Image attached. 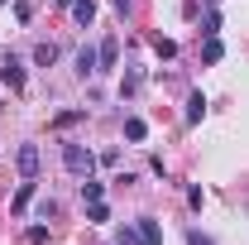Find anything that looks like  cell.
Returning <instances> with one entry per match:
<instances>
[{
    "instance_id": "21",
    "label": "cell",
    "mask_w": 249,
    "mask_h": 245,
    "mask_svg": "<svg viewBox=\"0 0 249 245\" xmlns=\"http://www.w3.org/2000/svg\"><path fill=\"white\" fill-rule=\"evenodd\" d=\"M187 245H216L211 236H201V231H187Z\"/></svg>"
},
{
    "instance_id": "6",
    "label": "cell",
    "mask_w": 249,
    "mask_h": 245,
    "mask_svg": "<svg viewBox=\"0 0 249 245\" xmlns=\"http://www.w3.org/2000/svg\"><path fill=\"white\" fill-rule=\"evenodd\" d=\"M124 140H129V144H144V140H149V125L139 121V116H124Z\"/></svg>"
},
{
    "instance_id": "7",
    "label": "cell",
    "mask_w": 249,
    "mask_h": 245,
    "mask_svg": "<svg viewBox=\"0 0 249 245\" xmlns=\"http://www.w3.org/2000/svg\"><path fill=\"white\" fill-rule=\"evenodd\" d=\"M58 62V43H34V67H53Z\"/></svg>"
},
{
    "instance_id": "11",
    "label": "cell",
    "mask_w": 249,
    "mask_h": 245,
    "mask_svg": "<svg viewBox=\"0 0 249 245\" xmlns=\"http://www.w3.org/2000/svg\"><path fill=\"white\" fill-rule=\"evenodd\" d=\"M201 58H206V62H220V58H225V43H220V39H206V43H201Z\"/></svg>"
},
{
    "instance_id": "23",
    "label": "cell",
    "mask_w": 249,
    "mask_h": 245,
    "mask_svg": "<svg viewBox=\"0 0 249 245\" xmlns=\"http://www.w3.org/2000/svg\"><path fill=\"white\" fill-rule=\"evenodd\" d=\"M0 5H5V0H0Z\"/></svg>"
},
{
    "instance_id": "22",
    "label": "cell",
    "mask_w": 249,
    "mask_h": 245,
    "mask_svg": "<svg viewBox=\"0 0 249 245\" xmlns=\"http://www.w3.org/2000/svg\"><path fill=\"white\" fill-rule=\"evenodd\" d=\"M211 5H216V0H211Z\"/></svg>"
},
{
    "instance_id": "12",
    "label": "cell",
    "mask_w": 249,
    "mask_h": 245,
    "mask_svg": "<svg viewBox=\"0 0 249 245\" xmlns=\"http://www.w3.org/2000/svg\"><path fill=\"white\" fill-rule=\"evenodd\" d=\"M101 197H106V187L96 178H82V202H101Z\"/></svg>"
},
{
    "instance_id": "16",
    "label": "cell",
    "mask_w": 249,
    "mask_h": 245,
    "mask_svg": "<svg viewBox=\"0 0 249 245\" xmlns=\"http://www.w3.org/2000/svg\"><path fill=\"white\" fill-rule=\"evenodd\" d=\"M77 121H87V111H62L53 125H58V130H67V125H77Z\"/></svg>"
},
{
    "instance_id": "17",
    "label": "cell",
    "mask_w": 249,
    "mask_h": 245,
    "mask_svg": "<svg viewBox=\"0 0 249 245\" xmlns=\"http://www.w3.org/2000/svg\"><path fill=\"white\" fill-rule=\"evenodd\" d=\"M106 216H110L106 202H87V221H106Z\"/></svg>"
},
{
    "instance_id": "13",
    "label": "cell",
    "mask_w": 249,
    "mask_h": 245,
    "mask_svg": "<svg viewBox=\"0 0 249 245\" xmlns=\"http://www.w3.org/2000/svg\"><path fill=\"white\" fill-rule=\"evenodd\" d=\"M34 202V178H24V187H19V192H15V212H24V207H29Z\"/></svg>"
},
{
    "instance_id": "8",
    "label": "cell",
    "mask_w": 249,
    "mask_h": 245,
    "mask_svg": "<svg viewBox=\"0 0 249 245\" xmlns=\"http://www.w3.org/2000/svg\"><path fill=\"white\" fill-rule=\"evenodd\" d=\"M72 20H77V24L87 29V24L96 20V5H91V0H72Z\"/></svg>"
},
{
    "instance_id": "1",
    "label": "cell",
    "mask_w": 249,
    "mask_h": 245,
    "mask_svg": "<svg viewBox=\"0 0 249 245\" xmlns=\"http://www.w3.org/2000/svg\"><path fill=\"white\" fill-rule=\"evenodd\" d=\"M62 163H67V173H77V178H91L96 154L87 149V144H62Z\"/></svg>"
},
{
    "instance_id": "18",
    "label": "cell",
    "mask_w": 249,
    "mask_h": 245,
    "mask_svg": "<svg viewBox=\"0 0 249 245\" xmlns=\"http://www.w3.org/2000/svg\"><path fill=\"white\" fill-rule=\"evenodd\" d=\"M15 20H19V24H29V20H34V5H29V0H19V5H15Z\"/></svg>"
},
{
    "instance_id": "19",
    "label": "cell",
    "mask_w": 249,
    "mask_h": 245,
    "mask_svg": "<svg viewBox=\"0 0 249 245\" xmlns=\"http://www.w3.org/2000/svg\"><path fill=\"white\" fill-rule=\"evenodd\" d=\"M154 48H158V58H173V53H178V43H173V39H158Z\"/></svg>"
},
{
    "instance_id": "3",
    "label": "cell",
    "mask_w": 249,
    "mask_h": 245,
    "mask_svg": "<svg viewBox=\"0 0 249 245\" xmlns=\"http://www.w3.org/2000/svg\"><path fill=\"white\" fill-rule=\"evenodd\" d=\"M101 72V53H96L91 43H82L77 48V77H96Z\"/></svg>"
},
{
    "instance_id": "10",
    "label": "cell",
    "mask_w": 249,
    "mask_h": 245,
    "mask_svg": "<svg viewBox=\"0 0 249 245\" xmlns=\"http://www.w3.org/2000/svg\"><path fill=\"white\" fill-rule=\"evenodd\" d=\"M96 53H101V72H106V67H115V58H120V43H115V39H106Z\"/></svg>"
},
{
    "instance_id": "15",
    "label": "cell",
    "mask_w": 249,
    "mask_h": 245,
    "mask_svg": "<svg viewBox=\"0 0 249 245\" xmlns=\"http://www.w3.org/2000/svg\"><path fill=\"white\" fill-rule=\"evenodd\" d=\"M115 245H144V241H139V226H120V236H115Z\"/></svg>"
},
{
    "instance_id": "5",
    "label": "cell",
    "mask_w": 249,
    "mask_h": 245,
    "mask_svg": "<svg viewBox=\"0 0 249 245\" xmlns=\"http://www.w3.org/2000/svg\"><path fill=\"white\" fill-rule=\"evenodd\" d=\"M134 226H139V241H144V245H163V231H158L154 216H139Z\"/></svg>"
},
{
    "instance_id": "9",
    "label": "cell",
    "mask_w": 249,
    "mask_h": 245,
    "mask_svg": "<svg viewBox=\"0 0 249 245\" xmlns=\"http://www.w3.org/2000/svg\"><path fill=\"white\" fill-rule=\"evenodd\" d=\"M201 116H206V96H201V92H192V96H187V125H196Z\"/></svg>"
},
{
    "instance_id": "4",
    "label": "cell",
    "mask_w": 249,
    "mask_h": 245,
    "mask_svg": "<svg viewBox=\"0 0 249 245\" xmlns=\"http://www.w3.org/2000/svg\"><path fill=\"white\" fill-rule=\"evenodd\" d=\"M15 163H19V178H38V144H19Z\"/></svg>"
},
{
    "instance_id": "20",
    "label": "cell",
    "mask_w": 249,
    "mask_h": 245,
    "mask_svg": "<svg viewBox=\"0 0 249 245\" xmlns=\"http://www.w3.org/2000/svg\"><path fill=\"white\" fill-rule=\"evenodd\" d=\"M48 241V226H29V245H43Z\"/></svg>"
},
{
    "instance_id": "2",
    "label": "cell",
    "mask_w": 249,
    "mask_h": 245,
    "mask_svg": "<svg viewBox=\"0 0 249 245\" xmlns=\"http://www.w3.org/2000/svg\"><path fill=\"white\" fill-rule=\"evenodd\" d=\"M0 82H5L10 92H24V62L5 53V62H0Z\"/></svg>"
},
{
    "instance_id": "14",
    "label": "cell",
    "mask_w": 249,
    "mask_h": 245,
    "mask_svg": "<svg viewBox=\"0 0 249 245\" xmlns=\"http://www.w3.org/2000/svg\"><path fill=\"white\" fill-rule=\"evenodd\" d=\"M220 34V15L216 10H206V20H201V39H216Z\"/></svg>"
}]
</instances>
